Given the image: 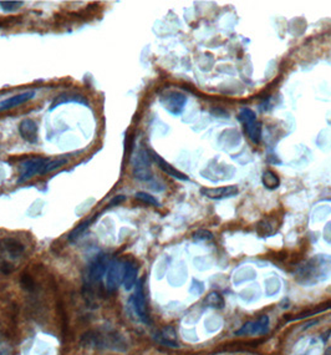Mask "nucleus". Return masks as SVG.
<instances>
[{
    "label": "nucleus",
    "instance_id": "27",
    "mask_svg": "<svg viewBox=\"0 0 331 355\" xmlns=\"http://www.w3.org/2000/svg\"><path fill=\"white\" fill-rule=\"evenodd\" d=\"M126 200V197L123 195H120V196H116V197H114L111 200V202H110V206H118V204H121L123 202V201Z\"/></svg>",
    "mask_w": 331,
    "mask_h": 355
},
{
    "label": "nucleus",
    "instance_id": "10",
    "mask_svg": "<svg viewBox=\"0 0 331 355\" xmlns=\"http://www.w3.org/2000/svg\"><path fill=\"white\" fill-rule=\"evenodd\" d=\"M19 134L26 142L35 143L37 141V123L32 118H25L19 125Z\"/></svg>",
    "mask_w": 331,
    "mask_h": 355
},
{
    "label": "nucleus",
    "instance_id": "9",
    "mask_svg": "<svg viewBox=\"0 0 331 355\" xmlns=\"http://www.w3.org/2000/svg\"><path fill=\"white\" fill-rule=\"evenodd\" d=\"M35 96V91H26L23 92V94H17L12 96V98H8L5 100L0 101V112L6 111V110H12L17 106H20L23 103H25L26 101L32 100Z\"/></svg>",
    "mask_w": 331,
    "mask_h": 355
},
{
    "label": "nucleus",
    "instance_id": "22",
    "mask_svg": "<svg viewBox=\"0 0 331 355\" xmlns=\"http://www.w3.org/2000/svg\"><path fill=\"white\" fill-rule=\"evenodd\" d=\"M67 161L65 158H59V160H50L48 162L45 167V173H49V172H52L55 169H57L59 167H61L63 165H65Z\"/></svg>",
    "mask_w": 331,
    "mask_h": 355
},
{
    "label": "nucleus",
    "instance_id": "25",
    "mask_svg": "<svg viewBox=\"0 0 331 355\" xmlns=\"http://www.w3.org/2000/svg\"><path fill=\"white\" fill-rule=\"evenodd\" d=\"M21 284H23L24 288H26V289H33V286H34V282H33V279L29 275H24L23 278H21Z\"/></svg>",
    "mask_w": 331,
    "mask_h": 355
},
{
    "label": "nucleus",
    "instance_id": "21",
    "mask_svg": "<svg viewBox=\"0 0 331 355\" xmlns=\"http://www.w3.org/2000/svg\"><path fill=\"white\" fill-rule=\"evenodd\" d=\"M23 4V1H0V8L3 9L4 12L12 13L17 12Z\"/></svg>",
    "mask_w": 331,
    "mask_h": 355
},
{
    "label": "nucleus",
    "instance_id": "14",
    "mask_svg": "<svg viewBox=\"0 0 331 355\" xmlns=\"http://www.w3.org/2000/svg\"><path fill=\"white\" fill-rule=\"evenodd\" d=\"M107 267H109V263H107L103 255L102 257H97L90 266V278L94 282L101 281V278L107 272Z\"/></svg>",
    "mask_w": 331,
    "mask_h": 355
},
{
    "label": "nucleus",
    "instance_id": "19",
    "mask_svg": "<svg viewBox=\"0 0 331 355\" xmlns=\"http://www.w3.org/2000/svg\"><path fill=\"white\" fill-rule=\"evenodd\" d=\"M96 216L97 215H95V217L90 218V220H86L85 222H83V223L79 224V226H77L76 228H75L74 231H72V232L69 235V241H74V239H76V238L79 237V236L83 235V233L85 232L86 229L89 228L90 224H91L92 222H94V220H95V218H96Z\"/></svg>",
    "mask_w": 331,
    "mask_h": 355
},
{
    "label": "nucleus",
    "instance_id": "15",
    "mask_svg": "<svg viewBox=\"0 0 331 355\" xmlns=\"http://www.w3.org/2000/svg\"><path fill=\"white\" fill-rule=\"evenodd\" d=\"M3 247L6 249V252L10 254L12 258L20 257L24 253V246L19 241L14 238H5L3 239Z\"/></svg>",
    "mask_w": 331,
    "mask_h": 355
},
{
    "label": "nucleus",
    "instance_id": "6",
    "mask_svg": "<svg viewBox=\"0 0 331 355\" xmlns=\"http://www.w3.org/2000/svg\"><path fill=\"white\" fill-rule=\"evenodd\" d=\"M269 329V318L266 315H263L257 321H248L235 332V335L242 337V335H255V334H265Z\"/></svg>",
    "mask_w": 331,
    "mask_h": 355
},
{
    "label": "nucleus",
    "instance_id": "16",
    "mask_svg": "<svg viewBox=\"0 0 331 355\" xmlns=\"http://www.w3.org/2000/svg\"><path fill=\"white\" fill-rule=\"evenodd\" d=\"M160 343H162L166 347H171V348H177L178 344L176 341V333H174L173 328H166V329L162 330L161 333V337L158 339Z\"/></svg>",
    "mask_w": 331,
    "mask_h": 355
},
{
    "label": "nucleus",
    "instance_id": "2",
    "mask_svg": "<svg viewBox=\"0 0 331 355\" xmlns=\"http://www.w3.org/2000/svg\"><path fill=\"white\" fill-rule=\"evenodd\" d=\"M49 158L44 157H32L25 160L19 167L20 176L17 180V184H24L35 175H44L45 173V167L49 162Z\"/></svg>",
    "mask_w": 331,
    "mask_h": 355
},
{
    "label": "nucleus",
    "instance_id": "11",
    "mask_svg": "<svg viewBox=\"0 0 331 355\" xmlns=\"http://www.w3.org/2000/svg\"><path fill=\"white\" fill-rule=\"evenodd\" d=\"M200 193L208 198L220 200V198H227L238 195V187L226 186V187H217V188H202L200 189Z\"/></svg>",
    "mask_w": 331,
    "mask_h": 355
},
{
    "label": "nucleus",
    "instance_id": "26",
    "mask_svg": "<svg viewBox=\"0 0 331 355\" xmlns=\"http://www.w3.org/2000/svg\"><path fill=\"white\" fill-rule=\"evenodd\" d=\"M12 270H13L12 264L8 263V262H3V263L0 264V272L4 273V274H9Z\"/></svg>",
    "mask_w": 331,
    "mask_h": 355
},
{
    "label": "nucleus",
    "instance_id": "17",
    "mask_svg": "<svg viewBox=\"0 0 331 355\" xmlns=\"http://www.w3.org/2000/svg\"><path fill=\"white\" fill-rule=\"evenodd\" d=\"M263 181V185L269 189H274L279 186L280 184V180L277 175H275L274 172L271 171H265L264 172V175L262 177Z\"/></svg>",
    "mask_w": 331,
    "mask_h": 355
},
{
    "label": "nucleus",
    "instance_id": "24",
    "mask_svg": "<svg viewBox=\"0 0 331 355\" xmlns=\"http://www.w3.org/2000/svg\"><path fill=\"white\" fill-rule=\"evenodd\" d=\"M203 290H204V287H203V283L197 281H193V286L191 287V292L194 293V294H202Z\"/></svg>",
    "mask_w": 331,
    "mask_h": 355
},
{
    "label": "nucleus",
    "instance_id": "4",
    "mask_svg": "<svg viewBox=\"0 0 331 355\" xmlns=\"http://www.w3.org/2000/svg\"><path fill=\"white\" fill-rule=\"evenodd\" d=\"M240 122L244 125L247 135L249 136L251 141L254 143H259L260 137H262V126L257 121V116L250 109H242L238 116Z\"/></svg>",
    "mask_w": 331,
    "mask_h": 355
},
{
    "label": "nucleus",
    "instance_id": "7",
    "mask_svg": "<svg viewBox=\"0 0 331 355\" xmlns=\"http://www.w3.org/2000/svg\"><path fill=\"white\" fill-rule=\"evenodd\" d=\"M161 101H162L166 109L168 110L171 114L180 115L183 111V109H184L187 99L184 95L180 94V92H169V94L165 95L161 99Z\"/></svg>",
    "mask_w": 331,
    "mask_h": 355
},
{
    "label": "nucleus",
    "instance_id": "18",
    "mask_svg": "<svg viewBox=\"0 0 331 355\" xmlns=\"http://www.w3.org/2000/svg\"><path fill=\"white\" fill-rule=\"evenodd\" d=\"M204 303L208 306H212V308L220 309V308L224 306V299H223V297L218 292H212L207 295Z\"/></svg>",
    "mask_w": 331,
    "mask_h": 355
},
{
    "label": "nucleus",
    "instance_id": "3",
    "mask_svg": "<svg viewBox=\"0 0 331 355\" xmlns=\"http://www.w3.org/2000/svg\"><path fill=\"white\" fill-rule=\"evenodd\" d=\"M149 152L145 150L140 151L134 155L133 161H132V167H133V177L138 181H151L152 180V172H151V161H149Z\"/></svg>",
    "mask_w": 331,
    "mask_h": 355
},
{
    "label": "nucleus",
    "instance_id": "13",
    "mask_svg": "<svg viewBox=\"0 0 331 355\" xmlns=\"http://www.w3.org/2000/svg\"><path fill=\"white\" fill-rule=\"evenodd\" d=\"M138 266L133 261H127L125 263V270H123V286L126 290H130L132 287L137 282Z\"/></svg>",
    "mask_w": 331,
    "mask_h": 355
},
{
    "label": "nucleus",
    "instance_id": "8",
    "mask_svg": "<svg viewBox=\"0 0 331 355\" xmlns=\"http://www.w3.org/2000/svg\"><path fill=\"white\" fill-rule=\"evenodd\" d=\"M132 303H133V308L137 313L138 318L143 321V323H149V313H147V305H146V298L145 293H143V282L140 281L137 284V289L134 292L133 297H132Z\"/></svg>",
    "mask_w": 331,
    "mask_h": 355
},
{
    "label": "nucleus",
    "instance_id": "12",
    "mask_svg": "<svg viewBox=\"0 0 331 355\" xmlns=\"http://www.w3.org/2000/svg\"><path fill=\"white\" fill-rule=\"evenodd\" d=\"M149 155H151V157L153 158L154 162L158 165V167H160V169H162L165 173H167V175L172 176V177H174V178H177V180H182V181L188 180V177H187L184 173H182V172H180L178 169H174V167L171 166L168 162H166V161L163 160V158L161 157L160 155H157L156 152L151 151V152H149Z\"/></svg>",
    "mask_w": 331,
    "mask_h": 355
},
{
    "label": "nucleus",
    "instance_id": "1",
    "mask_svg": "<svg viewBox=\"0 0 331 355\" xmlns=\"http://www.w3.org/2000/svg\"><path fill=\"white\" fill-rule=\"evenodd\" d=\"M331 273V257L319 255L314 259L309 261L305 266L300 268L298 277L300 278V283L315 284L320 281H324L328 274Z\"/></svg>",
    "mask_w": 331,
    "mask_h": 355
},
{
    "label": "nucleus",
    "instance_id": "28",
    "mask_svg": "<svg viewBox=\"0 0 331 355\" xmlns=\"http://www.w3.org/2000/svg\"><path fill=\"white\" fill-rule=\"evenodd\" d=\"M326 355H331V348H329L328 352H326Z\"/></svg>",
    "mask_w": 331,
    "mask_h": 355
},
{
    "label": "nucleus",
    "instance_id": "5",
    "mask_svg": "<svg viewBox=\"0 0 331 355\" xmlns=\"http://www.w3.org/2000/svg\"><path fill=\"white\" fill-rule=\"evenodd\" d=\"M123 270L125 264L120 261H112L107 267V289L110 292H115L120 287V283L123 281Z\"/></svg>",
    "mask_w": 331,
    "mask_h": 355
},
{
    "label": "nucleus",
    "instance_id": "23",
    "mask_svg": "<svg viewBox=\"0 0 331 355\" xmlns=\"http://www.w3.org/2000/svg\"><path fill=\"white\" fill-rule=\"evenodd\" d=\"M193 238L194 239H200V241H207V239H212L213 235L209 231H206V229H200V231L194 233Z\"/></svg>",
    "mask_w": 331,
    "mask_h": 355
},
{
    "label": "nucleus",
    "instance_id": "20",
    "mask_svg": "<svg viewBox=\"0 0 331 355\" xmlns=\"http://www.w3.org/2000/svg\"><path fill=\"white\" fill-rule=\"evenodd\" d=\"M134 197L137 198L138 201L143 202L146 204H149V206H154V207H158L160 206V202H158L153 196L149 195V193H146V192H137Z\"/></svg>",
    "mask_w": 331,
    "mask_h": 355
}]
</instances>
